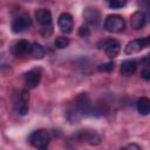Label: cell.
Listing matches in <instances>:
<instances>
[{"label": "cell", "instance_id": "cell-1", "mask_svg": "<svg viewBox=\"0 0 150 150\" xmlns=\"http://www.w3.org/2000/svg\"><path fill=\"white\" fill-rule=\"evenodd\" d=\"M74 108L79 111V114L81 116H83V115H94V110H95V108L93 107L91 100H90V97L87 93H81L80 95H77V97L75 98Z\"/></svg>", "mask_w": 150, "mask_h": 150}, {"label": "cell", "instance_id": "cell-2", "mask_svg": "<svg viewBox=\"0 0 150 150\" xmlns=\"http://www.w3.org/2000/svg\"><path fill=\"white\" fill-rule=\"evenodd\" d=\"M29 143L38 148V149H41V148H47V145L49 144V141H50V135L47 130L45 129H39V130H35L33 131L30 135H29V138H28Z\"/></svg>", "mask_w": 150, "mask_h": 150}, {"label": "cell", "instance_id": "cell-3", "mask_svg": "<svg viewBox=\"0 0 150 150\" xmlns=\"http://www.w3.org/2000/svg\"><path fill=\"white\" fill-rule=\"evenodd\" d=\"M124 27H125L124 19L118 14L108 15L104 20V28H105V30H108L110 33H118V32L123 30Z\"/></svg>", "mask_w": 150, "mask_h": 150}, {"label": "cell", "instance_id": "cell-4", "mask_svg": "<svg viewBox=\"0 0 150 150\" xmlns=\"http://www.w3.org/2000/svg\"><path fill=\"white\" fill-rule=\"evenodd\" d=\"M148 46H150V35L141 38V39H136V40H132V41L128 42L127 46L124 47V53L128 54V55L135 54V53L141 52L142 49H144Z\"/></svg>", "mask_w": 150, "mask_h": 150}, {"label": "cell", "instance_id": "cell-5", "mask_svg": "<svg viewBox=\"0 0 150 150\" xmlns=\"http://www.w3.org/2000/svg\"><path fill=\"white\" fill-rule=\"evenodd\" d=\"M100 48L103 49L108 57L114 59L121 52V45L115 39H105L100 43Z\"/></svg>", "mask_w": 150, "mask_h": 150}, {"label": "cell", "instance_id": "cell-6", "mask_svg": "<svg viewBox=\"0 0 150 150\" xmlns=\"http://www.w3.org/2000/svg\"><path fill=\"white\" fill-rule=\"evenodd\" d=\"M32 26V19L28 14L23 13L19 16H16L12 22V30L14 33H22L27 30Z\"/></svg>", "mask_w": 150, "mask_h": 150}, {"label": "cell", "instance_id": "cell-7", "mask_svg": "<svg viewBox=\"0 0 150 150\" xmlns=\"http://www.w3.org/2000/svg\"><path fill=\"white\" fill-rule=\"evenodd\" d=\"M41 77H42V70L41 68H33L30 70H28L25 75H23V79H25V84L33 89V88H36L41 81Z\"/></svg>", "mask_w": 150, "mask_h": 150}, {"label": "cell", "instance_id": "cell-8", "mask_svg": "<svg viewBox=\"0 0 150 150\" xmlns=\"http://www.w3.org/2000/svg\"><path fill=\"white\" fill-rule=\"evenodd\" d=\"M57 23H59V27H60L61 32H63V33H70L73 30L74 20H73V16L69 13H66V12L61 13L60 16H59Z\"/></svg>", "mask_w": 150, "mask_h": 150}, {"label": "cell", "instance_id": "cell-9", "mask_svg": "<svg viewBox=\"0 0 150 150\" xmlns=\"http://www.w3.org/2000/svg\"><path fill=\"white\" fill-rule=\"evenodd\" d=\"M30 47H32V43H29L27 40H19L14 45L13 53L15 56L21 57V56H25L28 53H30Z\"/></svg>", "mask_w": 150, "mask_h": 150}, {"label": "cell", "instance_id": "cell-10", "mask_svg": "<svg viewBox=\"0 0 150 150\" xmlns=\"http://www.w3.org/2000/svg\"><path fill=\"white\" fill-rule=\"evenodd\" d=\"M145 21H146V18H145V14L141 11H136L131 14L130 16V25H131V28L134 29H141L143 28V26L145 25Z\"/></svg>", "mask_w": 150, "mask_h": 150}, {"label": "cell", "instance_id": "cell-11", "mask_svg": "<svg viewBox=\"0 0 150 150\" xmlns=\"http://www.w3.org/2000/svg\"><path fill=\"white\" fill-rule=\"evenodd\" d=\"M35 19H36L38 23H40L42 27L52 25V13L48 9L40 8L38 11H35Z\"/></svg>", "mask_w": 150, "mask_h": 150}, {"label": "cell", "instance_id": "cell-12", "mask_svg": "<svg viewBox=\"0 0 150 150\" xmlns=\"http://www.w3.org/2000/svg\"><path fill=\"white\" fill-rule=\"evenodd\" d=\"M83 16H84V19H86L87 22L93 23V25H96L100 21L101 14H100V11L97 8H95V7H87L83 11Z\"/></svg>", "mask_w": 150, "mask_h": 150}, {"label": "cell", "instance_id": "cell-13", "mask_svg": "<svg viewBox=\"0 0 150 150\" xmlns=\"http://www.w3.org/2000/svg\"><path fill=\"white\" fill-rule=\"evenodd\" d=\"M136 69H137V63L135 60H124L121 63L120 73L123 76H130L136 71Z\"/></svg>", "mask_w": 150, "mask_h": 150}, {"label": "cell", "instance_id": "cell-14", "mask_svg": "<svg viewBox=\"0 0 150 150\" xmlns=\"http://www.w3.org/2000/svg\"><path fill=\"white\" fill-rule=\"evenodd\" d=\"M136 108L141 115H148L150 114V98L143 96L139 97L136 102Z\"/></svg>", "mask_w": 150, "mask_h": 150}, {"label": "cell", "instance_id": "cell-15", "mask_svg": "<svg viewBox=\"0 0 150 150\" xmlns=\"http://www.w3.org/2000/svg\"><path fill=\"white\" fill-rule=\"evenodd\" d=\"M81 135H82V136H81V139H82V141H86V142L89 143L90 145H97V144L101 143V137H100L96 132H94V131H91V132L84 131V132H82Z\"/></svg>", "mask_w": 150, "mask_h": 150}, {"label": "cell", "instance_id": "cell-16", "mask_svg": "<svg viewBox=\"0 0 150 150\" xmlns=\"http://www.w3.org/2000/svg\"><path fill=\"white\" fill-rule=\"evenodd\" d=\"M34 59H42L43 56H45V54H46V50H45V48L40 45V43H38V42H34V43H32V47H30V53H29Z\"/></svg>", "mask_w": 150, "mask_h": 150}, {"label": "cell", "instance_id": "cell-17", "mask_svg": "<svg viewBox=\"0 0 150 150\" xmlns=\"http://www.w3.org/2000/svg\"><path fill=\"white\" fill-rule=\"evenodd\" d=\"M69 43H70V40H69L68 38H64V36H59V38H56L55 41H54L55 47L59 48V49H63V48L68 47Z\"/></svg>", "mask_w": 150, "mask_h": 150}, {"label": "cell", "instance_id": "cell-18", "mask_svg": "<svg viewBox=\"0 0 150 150\" xmlns=\"http://www.w3.org/2000/svg\"><path fill=\"white\" fill-rule=\"evenodd\" d=\"M114 62H105L98 66V70L100 71H111L114 69Z\"/></svg>", "mask_w": 150, "mask_h": 150}, {"label": "cell", "instance_id": "cell-19", "mask_svg": "<svg viewBox=\"0 0 150 150\" xmlns=\"http://www.w3.org/2000/svg\"><path fill=\"white\" fill-rule=\"evenodd\" d=\"M79 35H80L81 38H88V36L90 35V29H89V27L86 26V25H82V26L79 28Z\"/></svg>", "mask_w": 150, "mask_h": 150}, {"label": "cell", "instance_id": "cell-20", "mask_svg": "<svg viewBox=\"0 0 150 150\" xmlns=\"http://www.w3.org/2000/svg\"><path fill=\"white\" fill-rule=\"evenodd\" d=\"M141 76L146 80V81H150V66H144L142 71H141Z\"/></svg>", "mask_w": 150, "mask_h": 150}, {"label": "cell", "instance_id": "cell-21", "mask_svg": "<svg viewBox=\"0 0 150 150\" xmlns=\"http://www.w3.org/2000/svg\"><path fill=\"white\" fill-rule=\"evenodd\" d=\"M52 33H53V26H52V25H49V26H43V27L41 28V34H42L43 36H49V35H52Z\"/></svg>", "mask_w": 150, "mask_h": 150}, {"label": "cell", "instance_id": "cell-22", "mask_svg": "<svg viewBox=\"0 0 150 150\" xmlns=\"http://www.w3.org/2000/svg\"><path fill=\"white\" fill-rule=\"evenodd\" d=\"M125 1H109L108 2V5H109V7H111V8H122L123 6H125Z\"/></svg>", "mask_w": 150, "mask_h": 150}, {"label": "cell", "instance_id": "cell-23", "mask_svg": "<svg viewBox=\"0 0 150 150\" xmlns=\"http://www.w3.org/2000/svg\"><path fill=\"white\" fill-rule=\"evenodd\" d=\"M123 150H142V148L135 143H131V144H128Z\"/></svg>", "mask_w": 150, "mask_h": 150}, {"label": "cell", "instance_id": "cell-24", "mask_svg": "<svg viewBox=\"0 0 150 150\" xmlns=\"http://www.w3.org/2000/svg\"><path fill=\"white\" fill-rule=\"evenodd\" d=\"M39 150H47V148H41V149H39Z\"/></svg>", "mask_w": 150, "mask_h": 150}, {"label": "cell", "instance_id": "cell-25", "mask_svg": "<svg viewBox=\"0 0 150 150\" xmlns=\"http://www.w3.org/2000/svg\"><path fill=\"white\" fill-rule=\"evenodd\" d=\"M148 59H149V60H150V54H149V55H148Z\"/></svg>", "mask_w": 150, "mask_h": 150}]
</instances>
